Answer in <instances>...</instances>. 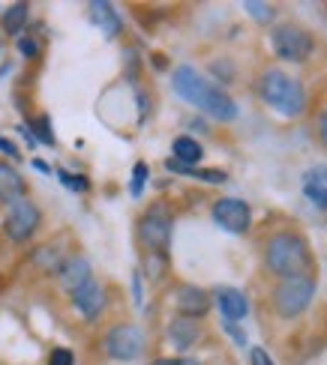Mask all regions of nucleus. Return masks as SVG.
Masks as SVG:
<instances>
[{
    "label": "nucleus",
    "mask_w": 327,
    "mask_h": 365,
    "mask_svg": "<svg viewBox=\"0 0 327 365\" xmlns=\"http://www.w3.org/2000/svg\"><path fill=\"white\" fill-rule=\"evenodd\" d=\"M172 84H175V93L180 99H187L190 105L202 108L204 114L213 117V120L229 123V120H234V117H237L234 99L225 90H219V87H213L210 81H204L192 66H180L172 75Z\"/></svg>",
    "instance_id": "1"
},
{
    "label": "nucleus",
    "mask_w": 327,
    "mask_h": 365,
    "mask_svg": "<svg viewBox=\"0 0 327 365\" xmlns=\"http://www.w3.org/2000/svg\"><path fill=\"white\" fill-rule=\"evenodd\" d=\"M259 96L267 102L270 108H276L286 117H297L306 105L303 87L297 84L291 75H286L282 69H267L259 78Z\"/></svg>",
    "instance_id": "2"
},
{
    "label": "nucleus",
    "mask_w": 327,
    "mask_h": 365,
    "mask_svg": "<svg viewBox=\"0 0 327 365\" xmlns=\"http://www.w3.org/2000/svg\"><path fill=\"white\" fill-rule=\"evenodd\" d=\"M264 260L267 267L279 273V275H306V267H309V249L303 237L297 233H276L270 237L267 245H264Z\"/></svg>",
    "instance_id": "3"
},
{
    "label": "nucleus",
    "mask_w": 327,
    "mask_h": 365,
    "mask_svg": "<svg viewBox=\"0 0 327 365\" xmlns=\"http://www.w3.org/2000/svg\"><path fill=\"white\" fill-rule=\"evenodd\" d=\"M312 297H316V279L312 275H289L274 290V309L282 317H297L309 309Z\"/></svg>",
    "instance_id": "4"
},
{
    "label": "nucleus",
    "mask_w": 327,
    "mask_h": 365,
    "mask_svg": "<svg viewBox=\"0 0 327 365\" xmlns=\"http://www.w3.org/2000/svg\"><path fill=\"white\" fill-rule=\"evenodd\" d=\"M270 46H274V51L282 60L301 63L312 54V36L306 31H301L297 24H279V27H274V33H270Z\"/></svg>",
    "instance_id": "5"
},
{
    "label": "nucleus",
    "mask_w": 327,
    "mask_h": 365,
    "mask_svg": "<svg viewBox=\"0 0 327 365\" xmlns=\"http://www.w3.org/2000/svg\"><path fill=\"white\" fill-rule=\"evenodd\" d=\"M138 237L147 249L165 255L168 252V243H172V216L162 203H156L153 210L145 213V218L138 222Z\"/></svg>",
    "instance_id": "6"
},
{
    "label": "nucleus",
    "mask_w": 327,
    "mask_h": 365,
    "mask_svg": "<svg viewBox=\"0 0 327 365\" xmlns=\"http://www.w3.org/2000/svg\"><path fill=\"white\" fill-rule=\"evenodd\" d=\"M39 228V210L33 207L31 201H16V203H9V210H6V218H4V231H6V237L12 243H24V240H31L33 233Z\"/></svg>",
    "instance_id": "7"
},
{
    "label": "nucleus",
    "mask_w": 327,
    "mask_h": 365,
    "mask_svg": "<svg viewBox=\"0 0 327 365\" xmlns=\"http://www.w3.org/2000/svg\"><path fill=\"white\" fill-rule=\"evenodd\" d=\"M141 347H145V335H141L138 327L133 324H120V327H111L108 335H105V350L111 359H123L130 362L141 354Z\"/></svg>",
    "instance_id": "8"
},
{
    "label": "nucleus",
    "mask_w": 327,
    "mask_h": 365,
    "mask_svg": "<svg viewBox=\"0 0 327 365\" xmlns=\"http://www.w3.org/2000/svg\"><path fill=\"white\" fill-rule=\"evenodd\" d=\"M213 222H217L222 231L229 233H246L249 222H252V213H249V203L240 201V198H222L213 203Z\"/></svg>",
    "instance_id": "9"
},
{
    "label": "nucleus",
    "mask_w": 327,
    "mask_h": 365,
    "mask_svg": "<svg viewBox=\"0 0 327 365\" xmlns=\"http://www.w3.org/2000/svg\"><path fill=\"white\" fill-rule=\"evenodd\" d=\"M175 305L183 317H202L210 309V297L195 285H180L175 290Z\"/></svg>",
    "instance_id": "10"
},
{
    "label": "nucleus",
    "mask_w": 327,
    "mask_h": 365,
    "mask_svg": "<svg viewBox=\"0 0 327 365\" xmlns=\"http://www.w3.org/2000/svg\"><path fill=\"white\" fill-rule=\"evenodd\" d=\"M73 302H76V309L84 317H96L99 312H103V305H105V294H103V287L90 279V282H84L81 287L73 290Z\"/></svg>",
    "instance_id": "11"
},
{
    "label": "nucleus",
    "mask_w": 327,
    "mask_h": 365,
    "mask_svg": "<svg viewBox=\"0 0 327 365\" xmlns=\"http://www.w3.org/2000/svg\"><path fill=\"white\" fill-rule=\"evenodd\" d=\"M217 305L225 320H240L249 314V302L237 287H217Z\"/></svg>",
    "instance_id": "12"
},
{
    "label": "nucleus",
    "mask_w": 327,
    "mask_h": 365,
    "mask_svg": "<svg viewBox=\"0 0 327 365\" xmlns=\"http://www.w3.org/2000/svg\"><path fill=\"white\" fill-rule=\"evenodd\" d=\"M58 279H61V285L69 290V294H73L76 287H81L84 282H90V264L84 258H78V255L66 258L63 267L58 270Z\"/></svg>",
    "instance_id": "13"
},
{
    "label": "nucleus",
    "mask_w": 327,
    "mask_h": 365,
    "mask_svg": "<svg viewBox=\"0 0 327 365\" xmlns=\"http://www.w3.org/2000/svg\"><path fill=\"white\" fill-rule=\"evenodd\" d=\"M21 195H24V177L12 165L0 162V203H16L21 201Z\"/></svg>",
    "instance_id": "14"
},
{
    "label": "nucleus",
    "mask_w": 327,
    "mask_h": 365,
    "mask_svg": "<svg viewBox=\"0 0 327 365\" xmlns=\"http://www.w3.org/2000/svg\"><path fill=\"white\" fill-rule=\"evenodd\" d=\"M168 339H172V344L177 350H187L195 344L198 339V324H195V317H175L172 324H168Z\"/></svg>",
    "instance_id": "15"
},
{
    "label": "nucleus",
    "mask_w": 327,
    "mask_h": 365,
    "mask_svg": "<svg viewBox=\"0 0 327 365\" xmlns=\"http://www.w3.org/2000/svg\"><path fill=\"white\" fill-rule=\"evenodd\" d=\"M90 12H93V21L103 27V33L108 39H115L120 33V16L115 12V6H111V4H105V0H93Z\"/></svg>",
    "instance_id": "16"
},
{
    "label": "nucleus",
    "mask_w": 327,
    "mask_h": 365,
    "mask_svg": "<svg viewBox=\"0 0 327 365\" xmlns=\"http://www.w3.org/2000/svg\"><path fill=\"white\" fill-rule=\"evenodd\" d=\"M168 171H177V174H187V177H195V180H204V183H213V186H219L225 183L229 177H225V171H210V168H190V165H180L177 159H168L165 162Z\"/></svg>",
    "instance_id": "17"
},
{
    "label": "nucleus",
    "mask_w": 327,
    "mask_h": 365,
    "mask_svg": "<svg viewBox=\"0 0 327 365\" xmlns=\"http://www.w3.org/2000/svg\"><path fill=\"white\" fill-rule=\"evenodd\" d=\"M172 150H175V159H177V162H180V165H190V168L198 162V159H202V144L192 141V138H187V135L177 138Z\"/></svg>",
    "instance_id": "18"
},
{
    "label": "nucleus",
    "mask_w": 327,
    "mask_h": 365,
    "mask_svg": "<svg viewBox=\"0 0 327 365\" xmlns=\"http://www.w3.org/2000/svg\"><path fill=\"white\" fill-rule=\"evenodd\" d=\"M27 16H31V6L12 4L9 9H4V31L6 33H21V27L27 24Z\"/></svg>",
    "instance_id": "19"
},
{
    "label": "nucleus",
    "mask_w": 327,
    "mask_h": 365,
    "mask_svg": "<svg viewBox=\"0 0 327 365\" xmlns=\"http://www.w3.org/2000/svg\"><path fill=\"white\" fill-rule=\"evenodd\" d=\"M244 9L249 12V16H252L255 21H261V24H267L270 18H274V6L259 4V0H246V4H244Z\"/></svg>",
    "instance_id": "20"
},
{
    "label": "nucleus",
    "mask_w": 327,
    "mask_h": 365,
    "mask_svg": "<svg viewBox=\"0 0 327 365\" xmlns=\"http://www.w3.org/2000/svg\"><path fill=\"white\" fill-rule=\"evenodd\" d=\"M33 132H36L39 144H48V147H54V132H51V120H48V117H39V120L33 123Z\"/></svg>",
    "instance_id": "21"
},
{
    "label": "nucleus",
    "mask_w": 327,
    "mask_h": 365,
    "mask_svg": "<svg viewBox=\"0 0 327 365\" xmlns=\"http://www.w3.org/2000/svg\"><path fill=\"white\" fill-rule=\"evenodd\" d=\"M61 183L69 189V192H88V180L78 177V174H66V171H58Z\"/></svg>",
    "instance_id": "22"
},
{
    "label": "nucleus",
    "mask_w": 327,
    "mask_h": 365,
    "mask_svg": "<svg viewBox=\"0 0 327 365\" xmlns=\"http://www.w3.org/2000/svg\"><path fill=\"white\" fill-rule=\"evenodd\" d=\"M145 180H147V165H145V162H138V165H135V171H133V186H130L133 198H138V195H141V189H145Z\"/></svg>",
    "instance_id": "23"
},
{
    "label": "nucleus",
    "mask_w": 327,
    "mask_h": 365,
    "mask_svg": "<svg viewBox=\"0 0 327 365\" xmlns=\"http://www.w3.org/2000/svg\"><path fill=\"white\" fill-rule=\"evenodd\" d=\"M327 183V168H312L303 177V189H324Z\"/></svg>",
    "instance_id": "24"
},
{
    "label": "nucleus",
    "mask_w": 327,
    "mask_h": 365,
    "mask_svg": "<svg viewBox=\"0 0 327 365\" xmlns=\"http://www.w3.org/2000/svg\"><path fill=\"white\" fill-rule=\"evenodd\" d=\"M73 362H76V356L69 347H54L48 356V365H73Z\"/></svg>",
    "instance_id": "25"
},
{
    "label": "nucleus",
    "mask_w": 327,
    "mask_h": 365,
    "mask_svg": "<svg viewBox=\"0 0 327 365\" xmlns=\"http://www.w3.org/2000/svg\"><path fill=\"white\" fill-rule=\"evenodd\" d=\"M19 51L24 54V57H33L39 48H36V39H31V36H21L19 39Z\"/></svg>",
    "instance_id": "26"
},
{
    "label": "nucleus",
    "mask_w": 327,
    "mask_h": 365,
    "mask_svg": "<svg viewBox=\"0 0 327 365\" xmlns=\"http://www.w3.org/2000/svg\"><path fill=\"white\" fill-rule=\"evenodd\" d=\"M249 359H252V365H274V359L267 356V350H264V347H252Z\"/></svg>",
    "instance_id": "27"
},
{
    "label": "nucleus",
    "mask_w": 327,
    "mask_h": 365,
    "mask_svg": "<svg viewBox=\"0 0 327 365\" xmlns=\"http://www.w3.org/2000/svg\"><path fill=\"white\" fill-rule=\"evenodd\" d=\"M222 327H225V332H232V339H234L237 344H244V342H246V335H244V332H240V329L234 327V320H225Z\"/></svg>",
    "instance_id": "28"
},
{
    "label": "nucleus",
    "mask_w": 327,
    "mask_h": 365,
    "mask_svg": "<svg viewBox=\"0 0 327 365\" xmlns=\"http://www.w3.org/2000/svg\"><path fill=\"white\" fill-rule=\"evenodd\" d=\"M316 126H318V138H321V144L327 147V111L318 117V123H316Z\"/></svg>",
    "instance_id": "29"
},
{
    "label": "nucleus",
    "mask_w": 327,
    "mask_h": 365,
    "mask_svg": "<svg viewBox=\"0 0 327 365\" xmlns=\"http://www.w3.org/2000/svg\"><path fill=\"white\" fill-rule=\"evenodd\" d=\"M0 153H6L9 159H16V156H19V150H16V147H12V144H9L6 138H0Z\"/></svg>",
    "instance_id": "30"
},
{
    "label": "nucleus",
    "mask_w": 327,
    "mask_h": 365,
    "mask_svg": "<svg viewBox=\"0 0 327 365\" xmlns=\"http://www.w3.org/2000/svg\"><path fill=\"white\" fill-rule=\"evenodd\" d=\"M150 365H190V362H180V359H153Z\"/></svg>",
    "instance_id": "31"
}]
</instances>
